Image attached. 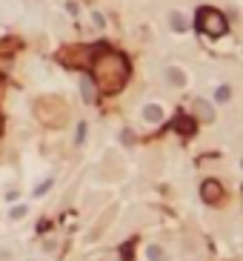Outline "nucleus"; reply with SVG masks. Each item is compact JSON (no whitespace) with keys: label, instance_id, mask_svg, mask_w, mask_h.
<instances>
[{"label":"nucleus","instance_id":"4","mask_svg":"<svg viewBox=\"0 0 243 261\" xmlns=\"http://www.w3.org/2000/svg\"><path fill=\"white\" fill-rule=\"evenodd\" d=\"M195 115L200 118V121H203V124H212V121H215V109L209 107L206 100H195Z\"/></svg>","mask_w":243,"mask_h":261},{"label":"nucleus","instance_id":"11","mask_svg":"<svg viewBox=\"0 0 243 261\" xmlns=\"http://www.w3.org/2000/svg\"><path fill=\"white\" fill-rule=\"evenodd\" d=\"M177 126H180L183 132H192V124L186 121V118H177Z\"/></svg>","mask_w":243,"mask_h":261},{"label":"nucleus","instance_id":"13","mask_svg":"<svg viewBox=\"0 0 243 261\" xmlns=\"http://www.w3.org/2000/svg\"><path fill=\"white\" fill-rule=\"evenodd\" d=\"M83 138H86V124L78 126V144H83Z\"/></svg>","mask_w":243,"mask_h":261},{"label":"nucleus","instance_id":"14","mask_svg":"<svg viewBox=\"0 0 243 261\" xmlns=\"http://www.w3.org/2000/svg\"><path fill=\"white\" fill-rule=\"evenodd\" d=\"M26 216V207H18V210H12V218H23Z\"/></svg>","mask_w":243,"mask_h":261},{"label":"nucleus","instance_id":"9","mask_svg":"<svg viewBox=\"0 0 243 261\" xmlns=\"http://www.w3.org/2000/svg\"><path fill=\"white\" fill-rule=\"evenodd\" d=\"M169 20H172V29H174V32H183V29H186V20H183V15H177V12H174Z\"/></svg>","mask_w":243,"mask_h":261},{"label":"nucleus","instance_id":"8","mask_svg":"<svg viewBox=\"0 0 243 261\" xmlns=\"http://www.w3.org/2000/svg\"><path fill=\"white\" fill-rule=\"evenodd\" d=\"M232 98V89L229 86H217V92H215V100H220V103H226V100Z\"/></svg>","mask_w":243,"mask_h":261},{"label":"nucleus","instance_id":"12","mask_svg":"<svg viewBox=\"0 0 243 261\" xmlns=\"http://www.w3.org/2000/svg\"><path fill=\"white\" fill-rule=\"evenodd\" d=\"M49 187H52V181H43V184H40V187L35 189V195H43V192H46Z\"/></svg>","mask_w":243,"mask_h":261},{"label":"nucleus","instance_id":"2","mask_svg":"<svg viewBox=\"0 0 243 261\" xmlns=\"http://www.w3.org/2000/svg\"><path fill=\"white\" fill-rule=\"evenodd\" d=\"M198 29L203 32V35H209V37H220V35L229 32V23H226V18L217 9L206 6V9L198 12Z\"/></svg>","mask_w":243,"mask_h":261},{"label":"nucleus","instance_id":"7","mask_svg":"<svg viewBox=\"0 0 243 261\" xmlns=\"http://www.w3.org/2000/svg\"><path fill=\"white\" fill-rule=\"evenodd\" d=\"M166 78H169V83H174V86H183V81H186L180 69H169V72H166Z\"/></svg>","mask_w":243,"mask_h":261},{"label":"nucleus","instance_id":"5","mask_svg":"<svg viewBox=\"0 0 243 261\" xmlns=\"http://www.w3.org/2000/svg\"><path fill=\"white\" fill-rule=\"evenodd\" d=\"M143 118H146L149 124H160V121H163V109H160V107H152V103H149V107L143 109Z\"/></svg>","mask_w":243,"mask_h":261},{"label":"nucleus","instance_id":"10","mask_svg":"<svg viewBox=\"0 0 243 261\" xmlns=\"http://www.w3.org/2000/svg\"><path fill=\"white\" fill-rule=\"evenodd\" d=\"M149 258H152V261H166V255H163L160 247H149Z\"/></svg>","mask_w":243,"mask_h":261},{"label":"nucleus","instance_id":"1","mask_svg":"<svg viewBox=\"0 0 243 261\" xmlns=\"http://www.w3.org/2000/svg\"><path fill=\"white\" fill-rule=\"evenodd\" d=\"M92 81L103 95H117L129 81V63L120 52H103L97 55L95 66H92Z\"/></svg>","mask_w":243,"mask_h":261},{"label":"nucleus","instance_id":"6","mask_svg":"<svg viewBox=\"0 0 243 261\" xmlns=\"http://www.w3.org/2000/svg\"><path fill=\"white\" fill-rule=\"evenodd\" d=\"M80 92H83V100H86V103H92V100H95V89H92V81H89V78H83Z\"/></svg>","mask_w":243,"mask_h":261},{"label":"nucleus","instance_id":"3","mask_svg":"<svg viewBox=\"0 0 243 261\" xmlns=\"http://www.w3.org/2000/svg\"><path fill=\"white\" fill-rule=\"evenodd\" d=\"M200 195H203V201L206 204H217V201L223 198V187L217 184V181H203V187H200Z\"/></svg>","mask_w":243,"mask_h":261}]
</instances>
